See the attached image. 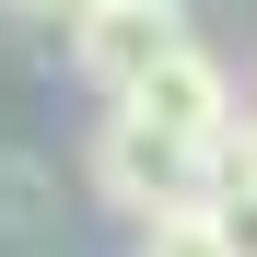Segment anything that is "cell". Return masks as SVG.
Wrapping results in <instances>:
<instances>
[{"instance_id":"6da1fadb","label":"cell","mask_w":257,"mask_h":257,"mask_svg":"<svg viewBox=\"0 0 257 257\" xmlns=\"http://www.w3.org/2000/svg\"><path fill=\"white\" fill-rule=\"evenodd\" d=\"M94 199L117 210L128 234L141 222H176V210H210V152H187V141H164V128H141V117H94Z\"/></svg>"},{"instance_id":"7a4b0ae2","label":"cell","mask_w":257,"mask_h":257,"mask_svg":"<svg viewBox=\"0 0 257 257\" xmlns=\"http://www.w3.org/2000/svg\"><path fill=\"white\" fill-rule=\"evenodd\" d=\"M117 117H141V128H164V141H187V152H222L245 105H234V82H222V59H210L199 35H187L176 59H152V70L128 82V94H117Z\"/></svg>"},{"instance_id":"3957f363","label":"cell","mask_w":257,"mask_h":257,"mask_svg":"<svg viewBox=\"0 0 257 257\" xmlns=\"http://www.w3.org/2000/svg\"><path fill=\"white\" fill-rule=\"evenodd\" d=\"M176 47H187V12H128V0H94V24L70 35V59H82V82H94L105 105H117L152 59H176Z\"/></svg>"},{"instance_id":"277c9868","label":"cell","mask_w":257,"mask_h":257,"mask_svg":"<svg viewBox=\"0 0 257 257\" xmlns=\"http://www.w3.org/2000/svg\"><path fill=\"white\" fill-rule=\"evenodd\" d=\"M128 257H222V234H210V210H176V222L128 234Z\"/></svg>"},{"instance_id":"5b68a950","label":"cell","mask_w":257,"mask_h":257,"mask_svg":"<svg viewBox=\"0 0 257 257\" xmlns=\"http://www.w3.org/2000/svg\"><path fill=\"white\" fill-rule=\"evenodd\" d=\"M210 234L222 257H257V187H210Z\"/></svg>"},{"instance_id":"8992f818","label":"cell","mask_w":257,"mask_h":257,"mask_svg":"<svg viewBox=\"0 0 257 257\" xmlns=\"http://www.w3.org/2000/svg\"><path fill=\"white\" fill-rule=\"evenodd\" d=\"M0 12H12V24H35V35H59V47H70V35L94 24V0H0Z\"/></svg>"},{"instance_id":"52a82bcc","label":"cell","mask_w":257,"mask_h":257,"mask_svg":"<svg viewBox=\"0 0 257 257\" xmlns=\"http://www.w3.org/2000/svg\"><path fill=\"white\" fill-rule=\"evenodd\" d=\"M210 187H257V105L234 117V141L210 152Z\"/></svg>"},{"instance_id":"ba28073f","label":"cell","mask_w":257,"mask_h":257,"mask_svg":"<svg viewBox=\"0 0 257 257\" xmlns=\"http://www.w3.org/2000/svg\"><path fill=\"white\" fill-rule=\"evenodd\" d=\"M128 12H187V0H128Z\"/></svg>"}]
</instances>
